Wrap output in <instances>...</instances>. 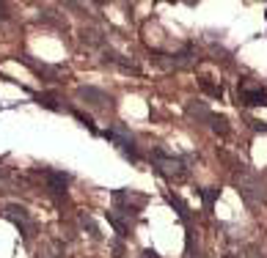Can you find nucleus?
Listing matches in <instances>:
<instances>
[{
    "mask_svg": "<svg viewBox=\"0 0 267 258\" xmlns=\"http://www.w3.org/2000/svg\"><path fill=\"white\" fill-rule=\"evenodd\" d=\"M152 165H154V171H157L162 179H182L185 173H188V165H185V160L182 157H176V154H165V151H154L152 154Z\"/></svg>",
    "mask_w": 267,
    "mask_h": 258,
    "instance_id": "f257e3e1",
    "label": "nucleus"
},
{
    "mask_svg": "<svg viewBox=\"0 0 267 258\" xmlns=\"http://www.w3.org/2000/svg\"><path fill=\"white\" fill-rule=\"evenodd\" d=\"M105 138L121 151V157H124V160H130V162H138V160H141V154L135 151V140H132V132H130V129L113 126V129H108V132H105Z\"/></svg>",
    "mask_w": 267,
    "mask_h": 258,
    "instance_id": "f03ea898",
    "label": "nucleus"
},
{
    "mask_svg": "<svg viewBox=\"0 0 267 258\" xmlns=\"http://www.w3.org/2000/svg\"><path fill=\"white\" fill-rule=\"evenodd\" d=\"M240 195L245 198L251 206H256V203H264V201H267V187H264L262 179L245 173V176L240 179Z\"/></svg>",
    "mask_w": 267,
    "mask_h": 258,
    "instance_id": "7ed1b4c3",
    "label": "nucleus"
},
{
    "mask_svg": "<svg viewBox=\"0 0 267 258\" xmlns=\"http://www.w3.org/2000/svg\"><path fill=\"white\" fill-rule=\"evenodd\" d=\"M6 217H9V220L14 222V225L20 228L22 233H25V239H31L33 233H36V222H33V217L28 214V209H25V206L9 203V206H6Z\"/></svg>",
    "mask_w": 267,
    "mask_h": 258,
    "instance_id": "20e7f679",
    "label": "nucleus"
},
{
    "mask_svg": "<svg viewBox=\"0 0 267 258\" xmlns=\"http://www.w3.org/2000/svg\"><path fill=\"white\" fill-rule=\"evenodd\" d=\"M77 99H83L85 104H91L94 110H102V107H113V96H108V91L102 88H94V85H80L77 88Z\"/></svg>",
    "mask_w": 267,
    "mask_h": 258,
    "instance_id": "39448f33",
    "label": "nucleus"
},
{
    "mask_svg": "<svg viewBox=\"0 0 267 258\" xmlns=\"http://www.w3.org/2000/svg\"><path fill=\"white\" fill-rule=\"evenodd\" d=\"M66 187H69V176L61 171H47V195L55 203H63L66 198Z\"/></svg>",
    "mask_w": 267,
    "mask_h": 258,
    "instance_id": "423d86ee",
    "label": "nucleus"
},
{
    "mask_svg": "<svg viewBox=\"0 0 267 258\" xmlns=\"http://www.w3.org/2000/svg\"><path fill=\"white\" fill-rule=\"evenodd\" d=\"M240 104L242 107H262L267 104V91L264 88H240Z\"/></svg>",
    "mask_w": 267,
    "mask_h": 258,
    "instance_id": "0eeeda50",
    "label": "nucleus"
},
{
    "mask_svg": "<svg viewBox=\"0 0 267 258\" xmlns=\"http://www.w3.org/2000/svg\"><path fill=\"white\" fill-rule=\"evenodd\" d=\"M108 222L116 228L119 239H124V236H127V231H130V217H127V214H121L119 209H110V212H108Z\"/></svg>",
    "mask_w": 267,
    "mask_h": 258,
    "instance_id": "6e6552de",
    "label": "nucleus"
},
{
    "mask_svg": "<svg viewBox=\"0 0 267 258\" xmlns=\"http://www.w3.org/2000/svg\"><path fill=\"white\" fill-rule=\"evenodd\" d=\"M36 102L42 104V107H47V110H55V113H63V110H69V107H63V104H58V102H61V96H55V93H39Z\"/></svg>",
    "mask_w": 267,
    "mask_h": 258,
    "instance_id": "1a4fd4ad",
    "label": "nucleus"
},
{
    "mask_svg": "<svg viewBox=\"0 0 267 258\" xmlns=\"http://www.w3.org/2000/svg\"><path fill=\"white\" fill-rule=\"evenodd\" d=\"M199 192V198H201V203H204V209L210 212V209L215 206V201L220 198V190H215V187H207V190H196Z\"/></svg>",
    "mask_w": 267,
    "mask_h": 258,
    "instance_id": "9d476101",
    "label": "nucleus"
},
{
    "mask_svg": "<svg viewBox=\"0 0 267 258\" xmlns=\"http://www.w3.org/2000/svg\"><path fill=\"white\" fill-rule=\"evenodd\" d=\"M188 113L193 115V118H201V121H210V118H212L210 107H207L204 102H190V104H188Z\"/></svg>",
    "mask_w": 267,
    "mask_h": 258,
    "instance_id": "9b49d317",
    "label": "nucleus"
},
{
    "mask_svg": "<svg viewBox=\"0 0 267 258\" xmlns=\"http://www.w3.org/2000/svg\"><path fill=\"white\" fill-rule=\"evenodd\" d=\"M80 225H83V231H88L91 239H97V242L102 239V233H100V228H97V222L91 220L88 214H80Z\"/></svg>",
    "mask_w": 267,
    "mask_h": 258,
    "instance_id": "f8f14e48",
    "label": "nucleus"
},
{
    "mask_svg": "<svg viewBox=\"0 0 267 258\" xmlns=\"http://www.w3.org/2000/svg\"><path fill=\"white\" fill-rule=\"evenodd\" d=\"M210 126H212V132H215V135H229V121H226L223 115H215V113H212Z\"/></svg>",
    "mask_w": 267,
    "mask_h": 258,
    "instance_id": "ddd939ff",
    "label": "nucleus"
},
{
    "mask_svg": "<svg viewBox=\"0 0 267 258\" xmlns=\"http://www.w3.org/2000/svg\"><path fill=\"white\" fill-rule=\"evenodd\" d=\"M168 203H171V206L176 209V214L182 217L185 222L190 220V212H188V206H185V201H182V198H176V195H168Z\"/></svg>",
    "mask_w": 267,
    "mask_h": 258,
    "instance_id": "4468645a",
    "label": "nucleus"
},
{
    "mask_svg": "<svg viewBox=\"0 0 267 258\" xmlns=\"http://www.w3.org/2000/svg\"><path fill=\"white\" fill-rule=\"evenodd\" d=\"M201 91H204V93H210V96H215V99H223V88H220V85H212L210 83V80H201Z\"/></svg>",
    "mask_w": 267,
    "mask_h": 258,
    "instance_id": "2eb2a0df",
    "label": "nucleus"
},
{
    "mask_svg": "<svg viewBox=\"0 0 267 258\" xmlns=\"http://www.w3.org/2000/svg\"><path fill=\"white\" fill-rule=\"evenodd\" d=\"M83 42H88V44H102V36H100V31H83Z\"/></svg>",
    "mask_w": 267,
    "mask_h": 258,
    "instance_id": "dca6fc26",
    "label": "nucleus"
},
{
    "mask_svg": "<svg viewBox=\"0 0 267 258\" xmlns=\"http://www.w3.org/2000/svg\"><path fill=\"white\" fill-rule=\"evenodd\" d=\"M9 6H6V3H0V20H9Z\"/></svg>",
    "mask_w": 267,
    "mask_h": 258,
    "instance_id": "f3484780",
    "label": "nucleus"
},
{
    "mask_svg": "<svg viewBox=\"0 0 267 258\" xmlns=\"http://www.w3.org/2000/svg\"><path fill=\"white\" fill-rule=\"evenodd\" d=\"M143 258H160V255L154 253V250H146V253H143Z\"/></svg>",
    "mask_w": 267,
    "mask_h": 258,
    "instance_id": "a211bd4d",
    "label": "nucleus"
}]
</instances>
